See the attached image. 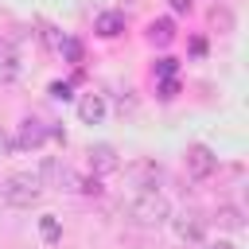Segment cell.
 <instances>
[{
  "instance_id": "obj_1",
  "label": "cell",
  "mask_w": 249,
  "mask_h": 249,
  "mask_svg": "<svg viewBox=\"0 0 249 249\" xmlns=\"http://www.w3.org/2000/svg\"><path fill=\"white\" fill-rule=\"evenodd\" d=\"M124 214H128L136 226H163V222L171 218V202H167L160 191H140V195L124 206Z\"/></svg>"
},
{
  "instance_id": "obj_2",
  "label": "cell",
  "mask_w": 249,
  "mask_h": 249,
  "mask_svg": "<svg viewBox=\"0 0 249 249\" xmlns=\"http://www.w3.org/2000/svg\"><path fill=\"white\" fill-rule=\"evenodd\" d=\"M0 195H4L8 206L27 210V206H35L39 195H43V175H12V179L0 187Z\"/></svg>"
},
{
  "instance_id": "obj_3",
  "label": "cell",
  "mask_w": 249,
  "mask_h": 249,
  "mask_svg": "<svg viewBox=\"0 0 249 249\" xmlns=\"http://www.w3.org/2000/svg\"><path fill=\"white\" fill-rule=\"evenodd\" d=\"M183 163H187V175H191V179H206V175H214L218 156H214L206 144H191L187 156H183Z\"/></svg>"
},
{
  "instance_id": "obj_4",
  "label": "cell",
  "mask_w": 249,
  "mask_h": 249,
  "mask_svg": "<svg viewBox=\"0 0 249 249\" xmlns=\"http://www.w3.org/2000/svg\"><path fill=\"white\" fill-rule=\"evenodd\" d=\"M167 222L175 226V237H179V241L198 245V241L206 237V218H202V214H195V210H183L179 218H167Z\"/></svg>"
},
{
  "instance_id": "obj_5",
  "label": "cell",
  "mask_w": 249,
  "mask_h": 249,
  "mask_svg": "<svg viewBox=\"0 0 249 249\" xmlns=\"http://www.w3.org/2000/svg\"><path fill=\"white\" fill-rule=\"evenodd\" d=\"M19 51H16V43H8V39H0V82H16L19 78Z\"/></svg>"
},
{
  "instance_id": "obj_6",
  "label": "cell",
  "mask_w": 249,
  "mask_h": 249,
  "mask_svg": "<svg viewBox=\"0 0 249 249\" xmlns=\"http://www.w3.org/2000/svg\"><path fill=\"white\" fill-rule=\"evenodd\" d=\"M78 117H82L86 124H101V121H105V97H101V93H86V97L78 101Z\"/></svg>"
},
{
  "instance_id": "obj_7",
  "label": "cell",
  "mask_w": 249,
  "mask_h": 249,
  "mask_svg": "<svg viewBox=\"0 0 249 249\" xmlns=\"http://www.w3.org/2000/svg\"><path fill=\"white\" fill-rule=\"evenodd\" d=\"M132 179H136V187L156 191V183L163 179V167H160V163H152V160H140V163H132Z\"/></svg>"
},
{
  "instance_id": "obj_8",
  "label": "cell",
  "mask_w": 249,
  "mask_h": 249,
  "mask_svg": "<svg viewBox=\"0 0 249 249\" xmlns=\"http://www.w3.org/2000/svg\"><path fill=\"white\" fill-rule=\"evenodd\" d=\"M93 31H97L101 39H117V35L124 31V16H121V12H101V16L93 19Z\"/></svg>"
},
{
  "instance_id": "obj_9",
  "label": "cell",
  "mask_w": 249,
  "mask_h": 249,
  "mask_svg": "<svg viewBox=\"0 0 249 249\" xmlns=\"http://www.w3.org/2000/svg\"><path fill=\"white\" fill-rule=\"evenodd\" d=\"M43 140H47V128L35 117H23L19 121V148H39Z\"/></svg>"
},
{
  "instance_id": "obj_10",
  "label": "cell",
  "mask_w": 249,
  "mask_h": 249,
  "mask_svg": "<svg viewBox=\"0 0 249 249\" xmlns=\"http://www.w3.org/2000/svg\"><path fill=\"white\" fill-rule=\"evenodd\" d=\"M89 167L105 175V171H117L121 160H117V152H113L109 144H97V148H89Z\"/></svg>"
},
{
  "instance_id": "obj_11",
  "label": "cell",
  "mask_w": 249,
  "mask_h": 249,
  "mask_svg": "<svg viewBox=\"0 0 249 249\" xmlns=\"http://www.w3.org/2000/svg\"><path fill=\"white\" fill-rule=\"evenodd\" d=\"M148 39L160 43V47H167V43L175 39V23H171V19H152V23H148Z\"/></svg>"
},
{
  "instance_id": "obj_12",
  "label": "cell",
  "mask_w": 249,
  "mask_h": 249,
  "mask_svg": "<svg viewBox=\"0 0 249 249\" xmlns=\"http://www.w3.org/2000/svg\"><path fill=\"white\" fill-rule=\"evenodd\" d=\"M218 226L237 233V230H245V218H241V210H237V206H218Z\"/></svg>"
},
{
  "instance_id": "obj_13",
  "label": "cell",
  "mask_w": 249,
  "mask_h": 249,
  "mask_svg": "<svg viewBox=\"0 0 249 249\" xmlns=\"http://www.w3.org/2000/svg\"><path fill=\"white\" fill-rule=\"evenodd\" d=\"M39 233H43V241H58V237H62L58 218H54V214H43V218H39Z\"/></svg>"
},
{
  "instance_id": "obj_14",
  "label": "cell",
  "mask_w": 249,
  "mask_h": 249,
  "mask_svg": "<svg viewBox=\"0 0 249 249\" xmlns=\"http://www.w3.org/2000/svg\"><path fill=\"white\" fill-rule=\"evenodd\" d=\"M58 51L66 62H82V43L78 39H58Z\"/></svg>"
},
{
  "instance_id": "obj_15",
  "label": "cell",
  "mask_w": 249,
  "mask_h": 249,
  "mask_svg": "<svg viewBox=\"0 0 249 249\" xmlns=\"http://www.w3.org/2000/svg\"><path fill=\"white\" fill-rule=\"evenodd\" d=\"M175 70H179V62H175V58H160V62H156V74H160V78H171Z\"/></svg>"
},
{
  "instance_id": "obj_16",
  "label": "cell",
  "mask_w": 249,
  "mask_h": 249,
  "mask_svg": "<svg viewBox=\"0 0 249 249\" xmlns=\"http://www.w3.org/2000/svg\"><path fill=\"white\" fill-rule=\"evenodd\" d=\"M51 97H58V101H70L74 93H70V86H66V82H51Z\"/></svg>"
},
{
  "instance_id": "obj_17",
  "label": "cell",
  "mask_w": 249,
  "mask_h": 249,
  "mask_svg": "<svg viewBox=\"0 0 249 249\" xmlns=\"http://www.w3.org/2000/svg\"><path fill=\"white\" fill-rule=\"evenodd\" d=\"M179 93V82L175 78H163V86H160V97H175Z\"/></svg>"
},
{
  "instance_id": "obj_18",
  "label": "cell",
  "mask_w": 249,
  "mask_h": 249,
  "mask_svg": "<svg viewBox=\"0 0 249 249\" xmlns=\"http://www.w3.org/2000/svg\"><path fill=\"white\" fill-rule=\"evenodd\" d=\"M214 23H222L226 31L233 27V19H230V12H226V8H214Z\"/></svg>"
},
{
  "instance_id": "obj_19",
  "label": "cell",
  "mask_w": 249,
  "mask_h": 249,
  "mask_svg": "<svg viewBox=\"0 0 249 249\" xmlns=\"http://www.w3.org/2000/svg\"><path fill=\"white\" fill-rule=\"evenodd\" d=\"M171 8L175 12H191V0H171Z\"/></svg>"
},
{
  "instance_id": "obj_20",
  "label": "cell",
  "mask_w": 249,
  "mask_h": 249,
  "mask_svg": "<svg viewBox=\"0 0 249 249\" xmlns=\"http://www.w3.org/2000/svg\"><path fill=\"white\" fill-rule=\"evenodd\" d=\"M206 249H233V241H210Z\"/></svg>"
},
{
  "instance_id": "obj_21",
  "label": "cell",
  "mask_w": 249,
  "mask_h": 249,
  "mask_svg": "<svg viewBox=\"0 0 249 249\" xmlns=\"http://www.w3.org/2000/svg\"><path fill=\"white\" fill-rule=\"evenodd\" d=\"M0 148H8V136H0Z\"/></svg>"
}]
</instances>
